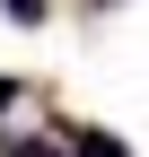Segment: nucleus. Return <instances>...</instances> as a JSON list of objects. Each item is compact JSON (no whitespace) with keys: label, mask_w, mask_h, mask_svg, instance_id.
<instances>
[{"label":"nucleus","mask_w":149,"mask_h":157,"mask_svg":"<svg viewBox=\"0 0 149 157\" xmlns=\"http://www.w3.org/2000/svg\"><path fill=\"white\" fill-rule=\"evenodd\" d=\"M9 157H53V148H44V140H26V148H9Z\"/></svg>","instance_id":"nucleus-3"},{"label":"nucleus","mask_w":149,"mask_h":157,"mask_svg":"<svg viewBox=\"0 0 149 157\" xmlns=\"http://www.w3.org/2000/svg\"><path fill=\"white\" fill-rule=\"evenodd\" d=\"M0 9H9L18 26H35V17H44V0H0Z\"/></svg>","instance_id":"nucleus-2"},{"label":"nucleus","mask_w":149,"mask_h":157,"mask_svg":"<svg viewBox=\"0 0 149 157\" xmlns=\"http://www.w3.org/2000/svg\"><path fill=\"white\" fill-rule=\"evenodd\" d=\"M9 96H18V78H0V105H9Z\"/></svg>","instance_id":"nucleus-4"},{"label":"nucleus","mask_w":149,"mask_h":157,"mask_svg":"<svg viewBox=\"0 0 149 157\" xmlns=\"http://www.w3.org/2000/svg\"><path fill=\"white\" fill-rule=\"evenodd\" d=\"M79 157H132V148H123V140H105V131H88V140H79Z\"/></svg>","instance_id":"nucleus-1"}]
</instances>
